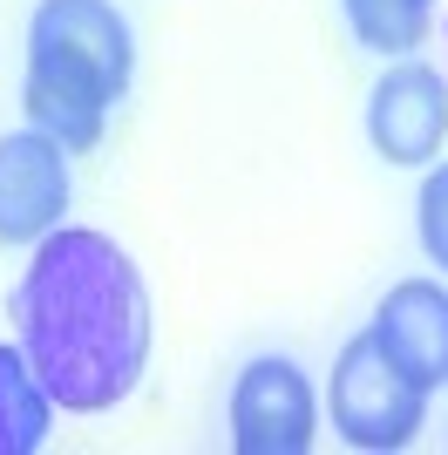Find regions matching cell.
<instances>
[{
	"label": "cell",
	"instance_id": "obj_8",
	"mask_svg": "<svg viewBox=\"0 0 448 455\" xmlns=\"http://www.w3.org/2000/svg\"><path fill=\"white\" fill-rule=\"evenodd\" d=\"M48 415H55V401L35 380L28 354L0 340V455H35L48 442Z\"/></svg>",
	"mask_w": 448,
	"mask_h": 455
},
{
	"label": "cell",
	"instance_id": "obj_1",
	"mask_svg": "<svg viewBox=\"0 0 448 455\" xmlns=\"http://www.w3.org/2000/svg\"><path fill=\"white\" fill-rule=\"evenodd\" d=\"M20 354L68 415H102L130 401L149 361V285L130 266V251L102 231L55 225L35 245L14 285Z\"/></svg>",
	"mask_w": 448,
	"mask_h": 455
},
{
	"label": "cell",
	"instance_id": "obj_10",
	"mask_svg": "<svg viewBox=\"0 0 448 455\" xmlns=\"http://www.w3.org/2000/svg\"><path fill=\"white\" fill-rule=\"evenodd\" d=\"M421 251L448 272V156L421 177Z\"/></svg>",
	"mask_w": 448,
	"mask_h": 455
},
{
	"label": "cell",
	"instance_id": "obj_4",
	"mask_svg": "<svg viewBox=\"0 0 448 455\" xmlns=\"http://www.w3.org/2000/svg\"><path fill=\"white\" fill-rule=\"evenodd\" d=\"M319 435V401L306 367L259 354L231 387V449L238 455H306Z\"/></svg>",
	"mask_w": 448,
	"mask_h": 455
},
{
	"label": "cell",
	"instance_id": "obj_2",
	"mask_svg": "<svg viewBox=\"0 0 448 455\" xmlns=\"http://www.w3.org/2000/svg\"><path fill=\"white\" fill-rule=\"evenodd\" d=\"M136 35L116 0H41L28 20L20 102L61 150H95L116 102L130 95Z\"/></svg>",
	"mask_w": 448,
	"mask_h": 455
},
{
	"label": "cell",
	"instance_id": "obj_7",
	"mask_svg": "<svg viewBox=\"0 0 448 455\" xmlns=\"http://www.w3.org/2000/svg\"><path fill=\"white\" fill-rule=\"evenodd\" d=\"M367 333L380 340V354H388L414 387L435 395V387L448 380V285L401 279L388 299H380V313H373Z\"/></svg>",
	"mask_w": 448,
	"mask_h": 455
},
{
	"label": "cell",
	"instance_id": "obj_3",
	"mask_svg": "<svg viewBox=\"0 0 448 455\" xmlns=\"http://www.w3.org/2000/svg\"><path fill=\"white\" fill-rule=\"evenodd\" d=\"M326 408H333V428L354 449H408L414 428L428 421V387H414L401 367L380 354L373 333H354L333 361V387H326Z\"/></svg>",
	"mask_w": 448,
	"mask_h": 455
},
{
	"label": "cell",
	"instance_id": "obj_9",
	"mask_svg": "<svg viewBox=\"0 0 448 455\" xmlns=\"http://www.w3.org/2000/svg\"><path fill=\"white\" fill-rule=\"evenodd\" d=\"M347 7V28H354L360 48L373 55H408L428 41V20H435V0H340Z\"/></svg>",
	"mask_w": 448,
	"mask_h": 455
},
{
	"label": "cell",
	"instance_id": "obj_5",
	"mask_svg": "<svg viewBox=\"0 0 448 455\" xmlns=\"http://www.w3.org/2000/svg\"><path fill=\"white\" fill-rule=\"evenodd\" d=\"M68 211V150L48 130L0 136V245H41Z\"/></svg>",
	"mask_w": 448,
	"mask_h": 455
},
{
	"label": "cell",
	"instance_id": "obj_6",
	"mask_svg": "<svg viewBox=\"0 0 448 455\" xmlns=\"http://www.w3.org/2000/svg\"><path fill=\"white\" fill-rule=\"evenodd\" d=\"M367 136L388 164H435L448 136V89L428 61H394L367 95Z\"/></svg>",
	"mask_w": 448,
	"mask_h": 455
}]
</instances>
